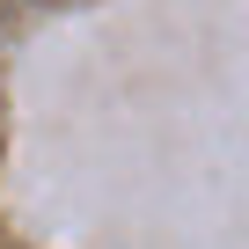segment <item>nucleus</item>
I'll use <instances>...</instances> for the list:
<instances>
[]
</instances>
